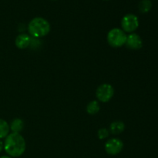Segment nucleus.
<instances>
[{
  "instance_id": "8",
  "label": "nucleus",
  "mask_w": 158,
  "mask_h": 158,
  "mask_svg": "<svg viewBox=\"0 0 158 158\" xmlns=\"http://www.w3.org/2000/svg\"><path fill=\"white\" fill-rule=\"evenodd\" d=\"M31 37L27 34H20L16 37L15 41V46L20 49H23L30 46Z\"/></svg>"
},
{
  "instance_id": "15",
  "label": "nucleus",
  "mask_w": 158,
  "mask_h": 158,
  "mask_svg": "<svg viewBox=\"0 0 158 158\" xmlns=\"http://www.w3.org/2000/svg\"><path fill=\"white\" fill-rule=\"evenodd\" d=\"M3 149H4V142H2V140L0 139V152H2Z\"/></svg>"
},
{
  "instance_id": "6",
  "label": "nucleus",
  "mask_w": 158,
  "mask_h": 158,
  "mask_svg": "<svg viewBox=\"0 0 158 158\" xmlns=\"http://www.w3.org/2000/svg\"><path fill=\"white\" fill-rule=\"evenodd\" d=\"M123 148V142L118 138H110L105 143V151L110 155H117L120 154Z\"/></svg>"
},
{
  "instance_id": "14",
  "label": "nucleus",
  "mask_w": 158,
  "mask_h": 158,
  "mask_svg": "<svg viewBox=\"0 0 158 158\" xmlns=\"http://www.w3.org/2000/svg\"><path fill=\"white\" fill-rule=\"evenodd\" d=\"M110 134V131H108L106 128H100L97 132V136H98L99 139L100 140H103V139L108 137Z\"/></svg>"
},
{
  "instance_id": "5",
  "label": "nucleus",
  "mask_w": 158,
  "mask_h": 158,
  "mask_svg": "<svg viewBox=\"0 0 158 158\" xmlns=\"http://www.w3.org/2000/svg\"><path fill=\"white\" fill-rule=\"evenodd\" d=\"M114 95V89L110 84L103 83L97 87L96 96L100 101L106 103L112 99Z\"/></svg>"
},
{
  "instance_id": "11",
  "label": "nucleus",
  "mask_w": 158,
  "mask_h": 158,
  "mask_svg": "<svg viewBox=\"0 0 158 158\" xmlns=\"http://www.w3.org/2000/svg\"><path fill=\"white\" fill-rule=\"evenodd\" d=\"M10 127L7 122L5 120L0 119V139L6 138L9 134Z\"/></svg>"
},
{
  "instance_id": "2",
  "label": "nucleus",
  "mask_w": 158,
  "mask_h": 158,
  "mask_svg": "<svg viewBox=\"0 0 158 158\" xmlns=\"http://www.w3.org/2000/svg\"><path fill=\"white\" fill-rule=\"evenodd\" d=\"M28 31L33 38H41L46 36L50 32V24L45 19L42 17H36L29 22Z\"/></svg>"
},
{
  "instance_id": "16",
  "label": "nucleus",
  "mask_w": 158,
  "mask_h": 158,
  "mask_svg": "<svg viewBox=\"0 0 158 158\" xmlns=\"http://www.w3.org/2000/svg\"><path fill=\"white\" fill-rule=\"evenodd\" d=\"M0 158H12V157H9V156H2V157H0Z\"/></svg>"
},
{
  "instance_id": "10",
  "label": "nucleus",
  "mask_w": 158,
  "mask_h": 158,
  "mask_svg": "<svg viewBox=\"0 0 158 158\" xmlns=\"http://www.w3.org/2000/svg\"><path fill=\"white\" fill-rule=\"evenodd\" d=\"M125 125L122 121H114L110 125V131L113 134H120L124 131Z\"/></svg>"
},
{
  "instance_id": "9",
  "label": "nucleus",
  "mask_w": 158,
  "mask_h": 158,
  "mask_svg": "<svg viewBox=\"0 0 158 158\" xmlns=\"http://www.w3.org/2000/svg\"><path fill=\"white\" fill-rule=\"evenodd\" d=\"M9 127H10V130L12 131V133L19 134L23 131V127H24V123H23L21 119L15 118L12 120Z\"/></svg>"
},
{
  "instance_id": "4",
  "label": "nucleus",
  "mask_w": 158,
  "mask_h": 158,
  "mask_svg": "<svg viewBox=\"0 0 158 158\" xmlns=\"http://www.w3.org/2000/svg\"><path fill=\"white\" fill-rule=\"evenodd\" d=\"M139 26V19L134 14H127L121 20V27L124 32L132 33Z\"/></svg>"
},
{
  "instance_id": "7",
  "label": "nucleus",
  "mask_w": 158,
  "mask_h": 158,
  "mask_svg": "<svg viewBox=\"0 0 158 158\" xmlns=\"http://www.w3.org/2000/svg\"><path fill=\"white\" fill-rule=\"evenodd\" d=\"M127 47L130 49L133 50H137V49H141L143 46V41L140 38V35L137 33H131L127 35L125 43Z\"/></svg>"
},
{
  "instance_id": "13",
  "label": "nucleus",
  "mask_w": 158,
  "mask_h": 158,
  "mask_svg": "<svg viewBox=\"0 0 158 158\" xmlns=\"http://www.w3.org/2000/svg\"><path fill=\"white\" fill-rule=\"evenodd\" d=\"M152 8V2L151 0H141L139 2L138 9L141 13H148Z\"/></svg>"
},
{
  "instance_id": "3",
  "label": "nucleus",
  "mask_w": 158,
  "mask_h": 158,
  "mask_svg": "<svg viewBox=\"0 0 158 158\" xmlns=\"http://www.w3.org/2000/svg\"><path fill=\"white\" fill-rule=\"evenodd\" d=\"M127 37L124 32L119 28L112 29L107 34V42L110 46L114 48H118L126 43Z\"/></svg>"
},
{
  "instance_id": "12",
  "label": "nucleus",
  "mask_w": 158,
  "mask_h": 158,
  "mask_svg": "<svg viewBox=\"0 0 158 158\" xmlns=\"http://www.w3.org/2000/svg\"><path fill=\"white\" fill-rule=\"evenodd\" d=\"M100 106L97 100H93V101L89 102L86 106V112L90 115H94V114H97L100 111Z\"/></svg>"
},
{
  "instance_id": "1",
  "label": "nucleus",
  "mask_w": 158,
  "mask_h": 158,
  "mask_svg": "<svg viewBox=\"0 0 158 158\" xmlns=\"http://www.w3.org/2000/svg\"><path fill=\"white\" fill-rule=\"evenodd\" d=\"M26 144L25 139L20 134L12 133L6 137L4 150L11 157H18L23 155L26 151Z\"/></svg>"
}]
</instances>
